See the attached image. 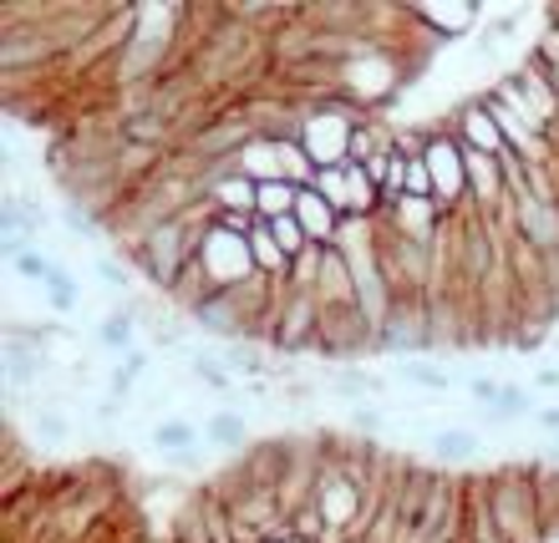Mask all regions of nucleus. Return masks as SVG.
<instances>
[{"mask_svg": "<svg viewBox=\"0 0 559 543\" xmlns=\"http://www.w3.org/2000/svg\"><path fill=\"white\" fill-rule=\"evenodd\" d=\"M427 162V178H432V198H457V193L468 189V162H463V143L457 133L448 137H432L423 153Z\"/></svg>", "mask_w": 559, "mask_h": 543, "instance_id": "nucleus-1", "label": "nucleus"}, {"mask_svg": "<svg viewBox=\"0 0 559 543\" xmlns=\"http://www.w3.org/2000/svg\"><path fill=\"white\" fill-rule=\"evenodd\" d=\"M295 219H300V229L310 234V244H316V239H336V229H341V214L325 204L316 183L300 189V198H295Z\"/></svg>", "mask_w": 559, "mask_h": 543, "instance_id": "nucleus-2", "label": "nucleus"}, {"mask_svg": "<svg viewBox=\"0 0 559 543\" xmlns=\"http://www.w3.org/2000/svg\"><path fill=\"white\" fill-rule=\"evenodd\" d=\"M463 162H468L473 198H478V204H493V198H499V189H503V178H499L503 158H488V153H473V147H463Z\"/></svg>", "mask_w": 559, "mask_h": 543, "instance_id": "nucleus-3", "label": "nucleus"}, {"mask_svg": "<svg viewBox=\"0 0 559 543\" xmlns=\"http://www.w3.org/2000/svg\"><path fill=\"white\" fill-rule=\"evenodd\" d=\"M204 437L214 442V447H224V452H239V447L250 442V426H245V417H235V411H214L204 422Z\"/></svg>", "mask_w": 559, "mask_h": 543, "instance_id": "nucleus-4", "label": "nucleus"}, {"mask_svg": "<svg viewBox=\"0 0 559 543\" xmlns=\"http://www.w3.org/2000/svg\"><path fill=\"white\" fill-rule=\"evenodd\" d=\"M432 457H442V462H468V457H478V432H468V426H448V432L432 437Z\"/></svg>", "mask_w": 559, "mask_h": 543, "instance_id": "nucleus-5", "label": "nucleus"}, {"mask_svg": "<svg viewBox=\"0 0 559 543\" xmlns=\"http://www.w3.org/2000/svg\"><path fill=\"white\" fill-rule=\"evenodd\" d=\"M402 382L423 386V391H442V397L453 391V376L442 366H432V361H423V355H407V361H402Z\"/></svg>", "mask_w": 559, "mask_h": 543, "instance_id": "nucleus-6", "label": "nucleus"}, {"mask_svg": "<svg viewBox=\"0 0 559 543\" xmlns=\"http://www.w3.org/2000/svg\"><path fill=\"white\" fill-rule=\"evenodd\" d=\"M133 310H112L103 325H97V340H103L107 351H122V355H133L138 346H133Z\"/></svg>", "mask_w": 559, "mask_h": 543, "instance_id": "nucleus-7", "label": "nucleus"}, {"mask_svg": "<svg viewBox=\"0 0 559 543\" xmlns=\"http://www.w3.org/2000/svg\"><path fill=\"white\" fill-rule=\"evenodd\" d=\"M331 391L361 407L367 397H377V391H382V376H367V371H341V376H331Z\"/></svg>", "mask_w": 559, "mask_h": 543, "instance_id": "nucleus-8", "label": "nucleus"}, {"mask_svg": "<svg viewBox=\"0 0 559 543\" xmlns=\"http://www.w3.org/2000/svg\"><path fill=\"white\" fill-rule=\"evenodd\" d=\"M153 442H158V447H168V452H183V457H189L193 442H199V426H193V422H178V417H168V422L153 426Z\"/></svg>", "mask_w": 559, "mask_h": 543, "instance_id": "nucleus-9", "label": "nucleus"}, {"mask_svg": "<svg viewBox=\"0 0 559 543\" xmlns=\"http://www.w3.org/2000/svg\"><path fill=\"white\" fill-rule=\"evenodd\" d=\"M46 300H51V310H57V315L76 310V300H82V294H76V279L67 275V269H57V275H51V285H46Z\"/></svg>", "mask_w": 559, "mask_h": 543, "instance_id": "nucleus-10", "label": "nucleus"}, {"mask_svg": "<svg viewBox=\"0 0 559 543\" xmlns=\"http://www.w3.org/2000/svg\"><path fill=\"white\" fill-rule=\"evenodd\" d=\"M11 269L21 279H36V285H51V275H57V265H51L41 250H26L21 260H11Z\"/></svg>", "mask_w": 559, "mask_h": 543, "instance_id": "nucleus-11", "label": "nucleus"}, {"mask_svg": "<svg viewBox=\"0 0 559 543\" xmlns=\"http://www.w3.org/2000/svg\"><path fill=\"white\" fill-rule=\"evenodd\" d=\"M31 426H36V437L41 442H67L72 437V422H67L61 411H31Z\"/></svg>", "mask_w": 559, "mask_h": 543, "instance_id": "nucleus-12", "label": "nucleus"}, {"mask_svg": "<svg viewBox=\"0 0 559 543\" xmlns=\"http://www.w3.org/2000/svg\"><path fill=\"white\" fill-rule=\"evenodd\" d=\"M193 371H199V382L214 386V391H235V382H229V366H224V361H214V355H193Z\"/></svg>", "mask_w": 559, "mask_h": 543, "instance_id": "nucleus-13", "label": "nucleus"}, {"mask_svg": "<svg viewBox=\"0 0 559 543\" xmlns=\"http://www.w3.org/2000/svg\"><path fill=\"white\" fill-rule=\"evenodd\" d=\"M147 366V351H133V355H122V366L112 371V397H128L138 382V371Z\"/></svg>", "mask_w": 559, "mask_h": 543, "instance_id": "nucleus-14", "label": "nucleus"}, {"mask_svg": "<svg viewBox=\"0 0 559 543\" xmlns=\"http://www.w3.org/2000/svg\"><path fill=\"white\" fill-rule=\"evenodd\" d=\"M224 366L245 371V376H260V371H265V355L250 351V346H229V351H224Z\"/></svg>", "mask_w": 559, "mask_h": 543, "instance_id": "nucleus-15", "label": "nucleus"}, {"mask_svg": "<svg viewBox=\"0 0 559 543\" xmlns=\"http://www.w3.org/2000/svg\"><path fill=\"white\" fill-rule=\"evenodd\" d=\"M468 391H473V401H484V407H499V397H503V382H493V376H473V382H468Z\"/></svg>", "mask_w": 559, "mask_h": 543, "instance_id": "nucleus-16", "label": "nucleus"}, {"mask_svg": "<svg viewBox=\"0 0 559 543\" xmlns=\"http://www.w3.org/2000/svg\"><path fill=\"white\" fill-rule=\"evenodd\" d=\"M61 224H67V229H72V234H97V219H92V208H67V214H61Z\"/></svg>", "mask_w": 559, "mask_h": 543, "instance_id": "nucleus-17", "label": "nucleus"}, {"mask_svg": "<svg viewBox=\"0 0 559 543\" xmlns=\"http://www.w3.org/2000/svg\"><path fill=\"white\" fill-rule=\"evenodd\" d=\"M352 426L356 432H382V411L371 407V401H361V407L352 411Z\"/></svg>", "mask_w": 559, "mask_h": 543, "instance_id": "nucleus-18", "label": "nucleus"}, {"mask_svg": "<svg viewBox=\"0 0 559 543\" xmlns=\"http://www.w3.org/2000/svg\"><path fill=\"white\" fill-rule=\"evenodd\" d=\"M97 275H103V285H112V290H128V265H118V260H97Z\"/></svg>", "mask_w": 559, "mask_h": 543, "instance_id": "nucleus-19", "label": "nucleus"}, {"mask_svg": "<svg viewBox=\"0 0 559 543\" xmlns=\"http://www.w3.org/2000/svg\"><path fill=\"white\" fill-rule=\"evenodd\" d=\"M539 426H545L549 437H559V407H545V411H539Z\"/></svg>", "mask_w": 559, "mask_h": 543, "instance_id": "nucleus-20", "label": "nucleus"}, {"mask_svg": "<svg viewBox=\"0 0 559 543\" xmlns=\"http://www.w3.org/2000/svg\"><path fill=\"white\" fill-rule=\"evenodd\" d=\"M534 382L545 386V391H559V371H539V376H534Z\"/></svg>", "mask_w": 559, "mask_h": 543, "instance_id": "nucleus-21", "label": "nucleus"}, {"mask_svg": "<svg viewBox=\"0 0 559 543\" xmlns=\"http://www.w3.org/2000/svg\"><path fill=\"white\" fill-rule=\"evenodd\" d=\"M555 457H559V437H555Z\"/></svg>", "mask_w": 559, "mask_h": 543, "instance_id": "nucleus-22", "label": "nucleus"}]
</instances>
